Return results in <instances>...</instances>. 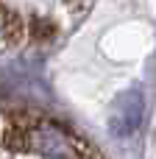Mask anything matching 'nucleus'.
<instances>
[{"label": "nucleus", "mask_w": 156, "mask_h": 159, "mask_svg": "<svg viewBox=\"0 0 156 159\" xmlns=\"http://www.w3.org/2000/svg\"><path fill=\"white\" fill-rule=\"evenodd\" d=\"M140 117H142V98L137 92H131V95L117 101V112L112 117V131L114 134H131L140 126Z\"/></svg>", "instance_id": "f257e3e1"}]
</instances>
